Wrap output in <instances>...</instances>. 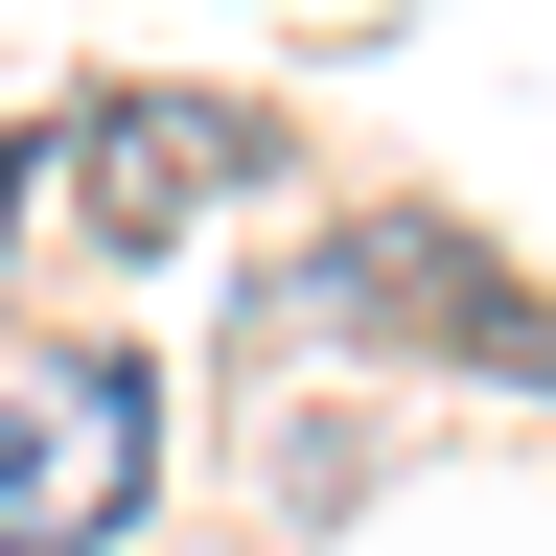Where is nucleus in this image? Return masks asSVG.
<instances>
[{"instance_id":"nucleus-1","label":"nucleus","mask_w":556,"mask_h":556,"mask_svg":"<svg viewBox=\"0 0 556 556\" xmlns=\"http://www.w3.org/2000/svg\"><path fill=\"white\" fill-rule=\"evenodd\" d=\"M163 486V371H47L0 417V556H93Z\"/></svg>"},{"instance_id":"nucleus-2","label":"nucleus","mask_w":556,"mask_h":556,"mask_svg":"<svg viewBox=\"0 0 556 556\" xmlns=\"http://www.w3.org/2000/svg\"><path fill=\"white\" fill-rule=\"evenodd\" d=\"M232 186H255V116H208V93H93L70 116V208L93 232H208Z\"/></svg>"}]
</instances>
